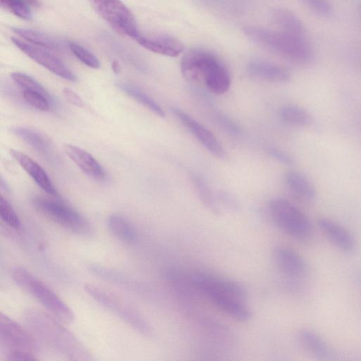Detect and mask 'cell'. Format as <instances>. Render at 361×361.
Instances as JSON below:
<instances>
[{
  "label": "cell",
  "instance_id": "obj_37",
  "mask_svg": "<svg viewBox=\"0 0 361 361\" xmlns=\"http://www.w3.org/2000/svg\"><path fill=\"white\" fill-rule=\"evenodd\" d=\"M63 95L66 101L71 105L80 108H84L86 105L82 98L80 97L78 94L71 89H64L63 90Z\"/></svg>",
  "mask_w": 361,
  "mask_h": 361
},
{
  "label": "cell",
  "instance_id": "obj_33",
  "mask_svg": "<svg viewBox=\"0 0 361 361\" xmlns=\"http://www.w3.org/2000/svg\"><path fill=\"white\" fill-rule=\"evenodd\" d=\"M314 12L323 17H329L332 13V8L327 0H303Z\"/></svg>",
  "mask_w": 361,
  "mask_h": 361
},
{
  "label": "cell",
  "instance_id": "obj_39",
  "mask_svg": "<svg viewBox=\"0 0 361 361\" xmlns=\"http://www.w3.org/2000/svg\"><path fill=\"white\" fill-rule=\"evenodd\" d=\"M24 1L30 7L38 8L40 6L39 0H24Z\"/></svg>",
  "mask_w": 361,
  "mask_h": 361
},
{
  "label": "cell",
  "instance_id": "obj_23",
  "mask_svg": "<svg viewBox=\"0 0 361 361\" xmlns=\"http://www.w3.org/2000/svg\"><path fill=\"white\" fill-rule=\"evenodd\" d=\"M108 229L113 237L126 244H133L137 240V233L133 225L124 216L111 215L108 219Z\"/></svg>",
  "mask_w": 361,
  "mask_h": 361
},
{
  "label": "cell",
  "instance_id": "obj_15",
  "mask_svg": "<svg viewBox=\"0 0 361 361\" xmlns=\"http://www.w3.org/2000/svg\"><path fill=\"white\" fill-rule=\"evenodd\" d=\"M318 224L327 239L341 251L352 253L355 251L357 242L354 236L342 226L327 218H321Z\"/></svg>",
  "mask_w": 361,
  "mask_h": 361
},
{
  "label": "cell",
  "instance_id": "obj_41",
  "mask_svg": "<svg viewBox=\"0 0 361 361\" xmlns=\"http://www.w3.org/2000/svg\"><path fill=\"white\" fill-rule=\"evenodd\" d=\"M355 278L358 280V281L361 284V269L358 270L355 272Z\"/></svg>",
  "mask_w": 361,
  "mask_h": 361
},
{
  "label": "cell",
  "instance_id": "obj_5",
  "mask_svg": "<svg viewBox=\"0 0 361 361\" xmlns=\"http://www.w3.org/2000/svg\"><path fill=\"white\" fill-rule=\"evenodd\" d=\"M269 209L274 223L286 235L304 242L314 237V226L309 216L293 202L274 198L270 202Z\"/></svg>",
  "mask_w": 361,
  "mask_h": 361
},
{
  "label": "cell",
  "instance_id": "obj_42",
  "mask_svg": "<svg viewBox=\"0 0 361 361\" xmlns=\"http://www.w3.org/2000/svg\"><path fill=\"white\" fill-rule=\"evenodd\" d=\"M359 10H360V12L361 13V3L359 4Z\"/></svg>",
  "mask_w": 361,
  "mask_h": 361
},
{
  "label": "cell",
  "instance_id": "obj_4",
  "mask_svg": "<svg viewBox=\"0 0 361 361\" xmlns=\"http://www.w3.org/2000/svg\"><path fill=\"white\" fill-rule=\"evenodd\" d=\"M13 279L23 290L40 303L59 321L71 324L75 321L73 311L46 283L24 267L13 271Z\"/></svg>",
  "mask_w": 361,
  "mask_h": 361
},
{
  "label": "cell",
  "instance_id": "obj_8",
  "mask_svg": "<svg viewBox=\"0 0 361 361\" xmlns=\"http://www.w3.org/2000/svg\"><path fill=\"white\" fill-rule=\"evenodd\" d=\"M98 14L117 33L135 39L140 34L131 12L121 0H89Z\"/></svg>",
  "mask_w": 361,
  "mask_h": 361
},
{
  "label": "cell",
  "instance_id": "obj_1",
  "mask_svg": "<svg viewBox=\"0 0 361 361\" xmlns=\"http://www.w3.org/2000/svg\"><path fill=\"white\" fill-rule=\"evenodd\" d=\"M184 79L214 95H223L230 89L232 79L223 61L212 52L195 48L187 52L181 62Z\"/></svg>",
  "mask_w": 361,
  "mask_h": 361
},
{
  "label": "cell",
  "instance_id": "obj_22",
  "mask_svg": "<svg viewBox=\"0 0 361 361\" xmlns=\"http://www.w3.org/2000/svg\"><path fill=\"white\" fill-rule=\"evenodd\" d=\"M12 131L17 137L45 157L51 158L52 156L50 142L39 132L23 126L13 127Z\"/></svg>",
  "mask_w": 361,
  "mask_h": 361
},
{
  "label": "cell",
  "instance_id": "obj_12",
  "mask_svg": "<svg viewBox=\"0 0 361 361\" xmlns=\"http://www.w3.org/2000/svg\"><path fill=\"white\" fill-rule=\"evenodd\" d=\"M172 112L207 152L222 160L227 158L224 147L212 132L182 110L172 108Z\"/></svg>",
  "mask_w": 361,
  "mask_h": 361
},
{
  "label": "cell",
  "instance_id": "obj_19",
  "mask_svg": "<svg viewBox=\"0 0 361 361\" xmlns=\"http://www.w3.org/2000/svg\"><path fill=\"white\" fill-rule=\"evenodd\" d=\"M300 340L304 348L321 360H333L337 356L335 351L317 332L311 330H303L300 333Z\"/></svg>",
  "mask_w": 361,
  "mask_h": 361
},
{
  "label": "cell",
  "instance_id": "obj_9",
  "mask_svg": "<svg viewBox=\"0 0 361 361\" xmlns=\"http://www.w3.org/2000/svg\"><path fill=\"white\" fill-rule=\"evenodd\" d=\"M189 283L204 297L212 293H226L244 300L247 293L244 286L230 278L207 271H196L188 278Z\"/></svg>",
  "mask_w": 361,
  "mask_h": 361
},
{
  "label": "cell",
  "instance_id": "obj_20",
  "mask_svg": "<svg viewBox=\"0 0 361 361\" xmlns=\"http://www.w3.org/2000/svg\"><path fill=\"white\" fill-rule=\"evenodd\" d=\"M271 18L279 31L305 36L306 30L303 22L292 11L284 8H277L272 13Z\"/></svg>",
  "mask_w": 361,
  "mask_h": 361
},
{
  "label": "cell",
  "instance_id": "obj_14",
  "mask_svg": "<svg viewBox=\"0 0 361 361\" xmlns=\"http://www.w3.org/2000/svg\"><path fill=\"white\" fill-rule=\"evenodd\" d=\"M134 40L151 52L170 57H178L184 50L180 40L168 34L147 36L140 33Z\"/></svg>",
  "mask_w": 361,
  "mask_h": 361
},
{
  "label": "cell",
  "instance_id": "obj_24",
  "mask_svg": "<svg viewBox=\"0 0 361 361\" xmlns=\"http://www.w3.org/2000/svg\"><path fill=\"white\" fill-rule=\"evenodd\" d=\"M191 179L202 204L212 213L216 215L221 214L222 209L216 198V195L212 192L205 179L196 173L191 175Z\"/></svg>",
  "mask_w": 361,
  "mask_h": 361
},
{
  "label": "cell",
  "instance_id": "obj_25",
  "mask_svg": "<svg viewBox=\"0 0 361 361\" xmlns=\"http://www.w3.org/2000/svg\"><path fill=\"white\" fill-rule=\"evenodd\" d=\"M117 87L155 115L161 118L165 117L163 108L152 97L137 87L127 82H119L117 83Z\"/></svg>",
  "mask_w": 361,
  "mask_h": 361
},
{
  "label": "cell",
  "instance_id": "obj_35",
  "mask_svg": "<svg viewBox=\"0 0 361 361\" xmlns=\"http://www.w3.org/2000/svg\"><path fill=\"white\" fill-rule=\"evenodd\" d=\"M216 198H218L219 203L222 209V206L226 208L236 211L240 208V205L237 200L228 192L221 191L216 193Z\"/></svg>",
  "mask_w": 361,
  "mask_h": 361
},
{
  "label": "cell",
  "instance_id": "obj_11",
  "mask_svg": "<svg viewBox=\"0 0 361 361\" xmlns=\"http://www.w3.org/2000/svg\"><path fill=\"white\" fill-rule=\"evenodd\" d=\"M12 41L22 52L56 76L72 82L78 80L73 72L52 51L17 38H12Z\"/></svg>",
  "mask_w": 361,
  "mask_h": 361
},
{
  "label": "cell",
  "instance_id": "obj_29",
  "mask_svg": "<svg viewBox=\"0 0 361 361\" xmlns=\"http://www.w3.org/2000/svg\"><path fill=\"white\" fill-rule=\"evenodd\" d=\"M68 48L78 59L87 66L94 69H98L101 67L100 61L96 56L84 46L75 43H71L68 45Z\"/></svg>",
  "mask_w": 361,
  "mask_h": 361
},
{
  "label": "cell",
  "instance_id": "obj_7",
  "mask_svg": "<svg viewBox=\"0 0 361 361\" xmlns=\"http://www.w3.org/2000/svg\"><path fill=\"white\" fill-rule=\"evenodd\" d=\"M32 202L47 219L70 232L84 236L91 233V226L84 216L63 202L36 196Z\"/></svg>",
  "mask_w": 361,
  "mask_h": 361
},
{
  "label": "cell",
  "instance_id": "obj_16",
  "mask_svg": "<svg viewBox=\"0 0 361 361\" xmlns=\"http://www.w3.org/2000/svg\"><path fill=\"white\" fill-rule=\"evenodd\" d=\"M64 151L68 157L90 178L100 182L106 180L107 175L104 168L85 150L71 144H65Z\"/></svg>",
  "mask_w": 361,
  "mask_h": 361
},
{
  "label": "cell",
  "instance_id": "obj_6",
  "mask_svg": "<svg viewBox=\"0 0 361 361\" xmlns=\"http://www.w3.org/2000/svg\"><path fill=\"white\" fill-rule=\"evenodd\" d=\"M85 290L103 307L116 315L124 322L147 337H152L154 330L149 321L133 307L105 288L87 283Z\"/></svg>",
  "mask_w": 361,
  "mask_h": 361
},
{
  "label": "cell",
  "instance_id": "obj_31",
  "mask_svg": "<svg viewBox=\"0 0 361 361\" xmlns=\"http://www.w3.org/2000/svg\"><path fill=\"white\" fill-rule=\"evenodd\" d=\"M22 94L24 101L29 105L40 111H48L53 103L48 97L38 92L23 90Z\"/></svg>",
  "mask_w": 361,
  "mask_h": 361
},
{
  "label": "cell",
  "instance_id": "obj_30",
  "mask_svg": "<svg viewBox=\"0 0 361 361\" xmlns=\"http://www.w3.org/2000/svg\"><path fill=\"white\" fill-rule=\"evenodd\" d=\"M1 6L16 17L29 21L32 18L30 7L24 0H0Z\"/></svg>",
  "mask_w": 361,
  "mask_h": 361
},
{
  "label": "cell",
  "instance_id": "obj_32",
  "mask_svg": "<svg viewBox=\"0 0 361 361\" xmlns=\"http://www.w3.org/2000/svg\"><path fill=\"white\" fill-rule=\"evenodd\" d=\"M0 216L4 223L14 229L21 227V221L17 212L4 197L0 198Z\"/></svg>",
  "mask_w": 361,
  "mask_h": 361
},
{
  "label": "cell",
  "instance_id": "obj_26",
  "mask_svg": "<svg viewBox=\"0 0 361 361\" xmlns=\"http://www.w3.org/2000/svg\"><path fill=\"white\" fill-rule=\"evenodd\" d=\"M279 117L286 124L297 127H307L313 123V117L310 112L295 105L283 106L279 110Z\"/></svg>",
  "mask_w": 361,
  "mask_h": 361
},
{
  "label": "cell",
  "instance_id": "obj_40",
  "mask_svg": "<svg viewBox=\"0 0 361 361\" xmlns=\"http://www.w3.org/2000/svg\"><path fill=\"white\" fill-rule=\"evenodd\" d=\"M112 68L115 74H118L120 71L119 64L117 61H113L112 63Z\"/></svg>",
  "mask_w": 361,
  "mask_h": 361
},
{
  "label": "cell",
  "instance_id": "obj_27",
  "mask_svg": "<svg viewBox=\"0 0 361 361\" xmlns=\"http://www.w3.org/2000/svg\"><path fill=\"white\" fill-rule=\"evenodd\" d=\"M13 32L22 39H24L32 45L43 47L52 52H59L60 45L50 36L31 29L13 28Z\"/></svg>",
  "mask_w": 361,
  "mask_h": 361
},
{
  "label": "cell",
  "instance_id": "obj_17",
  "mask_svg": "<svg viewBox=\"0 0 361 361\" xmlns=\"http://www.w3.org/2000/svg\"><path fill=\"white\" fill-rule=\"evenodd\" d=\"M247 71L252 78L272 83H286L292 78L286 68L261 59L251 61L248 64Z\"/></svg>",
  "mask_w": 361,
  "mask_h": 361
},
{
  "label": "cell",
  "instance_id": "obj_18",
  "mask_svg": "<svg viewBox=\"0 0 361 361\" xmlns=\"http://www.w3.org/2000/svg\"><path fill=\"white\" fill-rule=\"evenodd\" d=\"M10 153L39 187L51 196H58L56 188L45 170L39 164L20 151L12 149Z\"/></svg>",
  "mask_w": 361,
  "mask_h": 361
},
{
  "label": "cell",
  "instance_id": "obj_21",
  "mask_svg": "<svg viewBox=\"0 0 361 361\" xmlns=\"http://www.w3.org/2000/svg\"><path fill=\"white\" fill-rule=\"evenodd\" d=\"M284 180L288 188L298 197L308 201L316 199L317 192L314 185L302 173L294 170L288 172Z\"/></svg>",
  "mask_w": 361,
  "mask_h": 361
},
{
  "label": "cell",
  "instance_id": "obj_38",
  "mask_svg": "<svg viewBox=\"0 0 361 361\" xmlns=\"http://www.w3.org/2000/svg\"><path fill=\"white\" fill-rule=\"evenodd\" d=\"M6 360L8 361H34L38 359L34 354L24 352H14L6 353Z\"/></svg>",
  "mask_w": 361,
  "mask_h": 361
},
{
  "label": "cell",
  "instance_id": "obj_10",
  "mask_svg": "<svg viewBox=\"0 0 361 361\" xmlns=\"http://www.w3.org/2000/svg\"><path fill=\"white\" fill-rule=\"evenodd\" d=\"M0 343L7 349L6 353L24 352L36 355L39 349L34 337L3 313L0 315Z\"/></svg>",
  "mask_w": 361,
  "mask_h": 361
},
{
  "label": "cell",
  "instance_id": "obj_28",
  "mask_svg": "<svg viewBox=\"0 0 361 361\" xmlns=\"http://www.w3.org/2000/svg\"><path fill=\"white\" fill-rule=\"evenodd\" d=\"M11 78L14 82L20 87L22 91L28 90L43 94L54 103V101L52 96H50L40 83L31 77L24 73H20V72H14V73L11 75Z\"/></svg>",
  "mask_w": 361,
  "mask_h": 361
},
{
  "label": "cell",
  "instance_id": "obj_34",
  "mask_svg": "<svg viewBox=\"0 0 361 361\" xmlns=\"http://www.w3.org/2000/svg\"><path fill=\"white\" fill-rule=\"evenodd\" d=\"M216 119L221 127L228 133L233 135H238L241 133V128L232 119L223 114L216 115Z\"/></svg>",
  "mask_w": 361,
  "mask_h": 361
},
{
  "label": "cell",
  "instance_id": "obj_3",
  "mask_svg": "<svg viewBox=\"0 0 361 361\" xmlns=\"http://www.w3.org/2000/svg\"><path fill=\"white\" fill-rule=\"evenodd\" d=\"M245 34L256 44L295 64L307 65L314 59L312 45L305 36L253 27L246 28Z\"/></svg>",
  "mask_w": 361,
  "mask_h": 361
},
{
  "label": "cell",
  "instance_id": "obj_13",
  "mask_svg": "<svg viewBox=\"0 0 361 361\" xmlns=\"http://www.w3.org/2000/svg\"><path fill=\"white\" fill-rule=\"evenodd\" d=\"M274 263L286 277L298 279L305 277L309 267L305 259L295 250L285 246H277L273 252Z\"/></svg>",
  "mask_w": 361,
  "mask_h": 361
},
{
  "label": "cell",
  "instance_id": "obj_2",
  "mask_svg": "<svg viewBox=\"0 0 361 361\" xmlns=\"http://www.w3.org/2000/svg\"><path fill=\"white\" fill-rule=\"evenodd\" d=\"M24 318L31 332L53 350L70 360H92L91 353L84 344L53 317L33 309L27 311Z\"/></svg>",
  "mask_w": 361,
  "mask_h": 361
},
{
  "label": "cell",
  "instance_id": "obj_36",
  "mask_svg": "<svg viewBox=\"0 0 361 361\" xmlns=\"http://www.w3.org/2000/svg\"><path fill=\"white\" fill-rule=\"evenodd\" d=\"M269 154L276 161L284 165H292L293 159L286 153L275 147H271L268 149Z\"/></svg>",
  "mask_w": 361,
  "mask_h": 361
}]
</instances>
